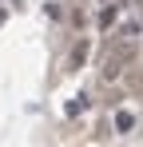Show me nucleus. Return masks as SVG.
I'll return each instance as SVG.
<instances>
[{"instance_id":"nucleus-4","label":"nucleus","mask_w":143,"mask_h":147,"mask_svg":"<svg viewBox=\"0 0 143 147\" xmlns=\"http://www.w3.org/2000/svg\"><path fill=\"white\" fill-rule=\"evenodd\" d=\"M131 127H135V115L123 107V111H115V131L119 135H131Z\"/></svg>"},{"instance_id":"nucleus-5","label":"nucleus","mask_w":143,"mask_h":147,"mask_svg":"<svg viewBox=\"0 0 143 147\" xmlns=\"http://www.w3.org/2000/svg\"><path fill=\"white\" fill-rule=\"evenodd\" d=\"M0 24H4V12H0Z\"/></svg>"},{"instance_id":"nucleus-3","label":"nucleus","mask_w":143,"mask_h":147,"mask_svg":"<svg viewBox=\"0 0 143 147\" xmlns=\"http://www.w3.org/2000/svg\"><path fill=\"white\" fill-rule=\"evenodd\" d=\"M111 24H115V4H103V8H99V16H95V28H99V32H107Z\"/></svg>"},{"instance_id":"nucleus-2","label":"nucleus","mask_w":143,"mask_h":147,"mask_svg":"<svg viewBox=\"0 0 143 147\" xmlns=\"http://www.w3.org/2000/svg\"><path fill=\"white\" fill-rule=\"evenodd\" d=\"M88 52H92V40H84V36H80V40H76V48L68 52V72H80V68L88 64Z\"/></svg>"},{"instance_id":"nucleus-1","label":"nucleus","mask_w":143,"mask_h":147,"mask_svg":"<svg viewBox=\"0 0 143 147\" xmlns=\"http://www.w3.org/2000/svg\"><path fill=\"white\" fill-rule=\"evenodd\" d=\"M115 40H119V48L111 52V60L103 64V80H115V76L135 60V44H131V36H115Z\"/></svg>"}]
</instances>
